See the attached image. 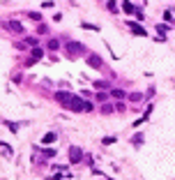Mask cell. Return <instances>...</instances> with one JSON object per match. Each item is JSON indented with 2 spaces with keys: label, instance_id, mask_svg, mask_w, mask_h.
Wrapping results in <instances>:
<instances>
[{
  "label": "cell",
  "instance_id": "1",
  "mask_svg": "<svg viewBox=\"0 0 175 180\" xmlns=\"http://www.w3.org/2000/svg\"><path fill=\"white\" fill-rule=\"evenodd\" d=\"M55 100L62 104L65 109H69V111H76V113H81V111H92V104L90 102H85V100H81V97H76V95H72V92H55Z\"/></svg>",
  "mask_w": 175,
  "mask_h": 180
},
{
  "label": "cell",
  "instance_id": "2",
  "mask_svg": "<svg viewBox=\"0 0 175 180\" xmlns=\"http://www.w3.org/2000/svg\"><path fill=\"white\" fill-rule=\"evenodd\" d=\"M65 49H67V58H78V56L85 53V46L78 44V42H69Z\"/></svg>",
  "mask_w": 175,
  "mask_h": 180
},
{
  "label": "cell",
  "instance_id": "3",
  "mask_svg": "<svg viewBox=\"0 0 175 180\" xmlns=\"http://www.w3.org/2000/svg\"><path fill=\"white\" fill-rule=\"evenodd\" d=\"M44 58V49H39V46H35V49L30 51V58H28V62H26V67H32L37 60H42Z\"/></svg>",
  "mask_w": 175,
  "mask_h": 180
},
{
  "label": "cell",
  "instance_id": "4",
  "mask_svg": "<svg viewBox=\"0 0 175 180\" xmlns=\"http://www.w3.org/2000/svg\"><path fill=\"white\" fill-rule=\"evenodd\" d=\"M69 162H72V164H78V162H83V150L76 148V146H72V148H69Z\"/></svg>",
  "mask_w": 175,
  "mask_h": 180
},
{
  "label": "cell",
  "instance_id": "5",
  "mask_svg": "<svg viewBox=\"0 0 175 180\" xmlns=\"http://www.w3.org/2000/svg\"><path fill=\"white\" fill-rule=\"evenodd\" d=\"M85 62H88V67H92V69H102L104 67V60L99 56H95V53H90L85 58Z\"/></svg>",
  "mask_w": 175,
  "mask_h": 180
},
{
  "label": "cell",
  "instance_id": "6",
  "mask_svg": "<svg viewBox=\"0 0 175 180\" xmlns=\"http://www.w3.org/2000/svg\"><path fill=\"white\" fill-rule=\"evenodd\" d=\"M2 26H5V28H7V30H9V32H16V35H21V32H23V26H21V23H19V21H5V23H2Z\"/></svg>",
  "mask_w": 175,
  "mask_h": 180
},
{
  "label": "cell",
  "instance_id": "7",
  "mask_svg": "<svg viewBox=\"0 0 175 180\" xmlns=\"http://www.w3.org/2000/svg\"><path fill=\"white\" fill-rule=\"evenodd\" d=\"M129 28H131L134 35H141V37H145V35H148V30H143L141 23H129Z\"/></svg>",
  "mask_w": 175,
  "mask_h": 180
},
{
  "label": "cell",
  "instance_id": "8",
  "mask_svg": "<svg viewBox=\"0 0 175 180\" xmlns=\"http://www.w3.org/2000/svg\"><path fill=\"white\" fill-rule=\"evenodd\" d=\"M53 141H55V134H53V132H49V134L42 136V143H44V146H51Z\"/></svg>",
  "mask_w": 175,
  "mask_h": 180
},
{
  "label": "cell",
  "instance_id": "9",
  "mask_svg": "<svg viewBox=\"0 0 175 180\" xmlns=\"http://www.w3.org/2000/svg\"><path fill=\"white\" fill-rule=\"evenodd\" d=\"M122 9H125L127 14H136V7H134V5L129 2V0H127V2H122Z\"/></svg>",
  "mask_w": 175,
  "mask_h": 180
},
{
  "label": "cell",
  "instance_id": "10",
  "mask_svg": "<svg viewBox=\"0 0 175 180\" xmlns=\"http://www.w3.org/2000/svg\"><path fill=\"white\" fill-rule=\"evenodd\" d=\"M46 49H49V51H58V49H60V42H58V39H49Z\"/></svg>",
  "mask_w": 175,
  "mask_h": 180
},
{
  "label": "cell",
  "instance_id": "11",
  "mask_svg": "<svg viewBox=\"0 0 175 180\" xmlns=\"http://www.w3.org/2000/svg\"><path fill=\"white\" fill-rule=\"evenodd\" d=\"M95 88L97 90H108L111 85H108V81H95Z\"/></svg>",
  "mask_w": 175,
  "mask_h": 180
},
{
  "label": "cell",
  "instance_id": "12",
  "mask_svg": "<svg viewBox=\"0 0 175 180\" xmlns=\"http://www.w3.org/2000/svg\"><path fill=\"white\" fill-rule=\"evenodd\" d=\"M28 16H30L32 21H37V23L42 21V14H39V12H28Z\"/></svg>",
  "mask_w": 175,
  "mask_h": 180
},
{
  "label": "cell",
  "instance_id": "13",
  "mask_svg": "<svg viewBox=\"0 0 175 180\" xmlns=\"http://www.w3.org/2000/svg\"><path fill=\"white\" fill-rule=\"evenodd\" d=\"M115 141H118L115 136H104V139H102V143H104V146H111V143H115Z\"/></svg>",
  "mask_w": 175,
  "mask_h": 180
},
{
  "label": "cell",
  "instance_id": "14",
  "mask_svg": "<svg viewBox=\"0 0 175 180\" xmlns=\"http://www.w3.org/2000/svg\"><path fill=\"white\" fill-rule=\"evenodd\" d=\"M129 100H131V102H141V100H143V95H141V92H131Z\"/></svg>",
  "mask_w": 175,
  "mask_h": 180
},
{
  "label": "cell",
  "instance_id": "15",
  "mask_svg": "<svg viewBox=\"0 0 175 180\" xmlns=\"http://www.w3.org/2000/svg\"><path fill=\"white\" fill-rule=\"evenodd\" d=\"M108 12H118V2L115 0H108Z\"/></svg>",
  "mask_w": 175,
  "mask_h": 180
},
{
  "label": "cell",
  "instance_id": "16",
  "mask_svg": "<svg viewBox=\"0 0 175 180\" xmlns=\"http://www.w3.org/2000/svg\"><path fill=\"white\" fill-rule=\"evenodd\" d=\"M131 141H134V146H141V143H143V136H141V134H136Z\"/></svg>",
  "mask_w": 175,
  "mask_h": 180
},
{
  "label": "cell",
  "instance_id": "17",
  "mask_svg": "<svg viewBox=\"0 0 175 180\" xmlns=\"http://www.w3.org/2000/svg\"><path fill=\"white\" fill-rule=\"evenodd\" d=\"M111 95H113V97H120V100H122V97H125V92H122V90H118V88H115V90H111Z\"/></svg>",
  "mask_w": 175,
  "mask_h": 180
},
{
  "label": "cell",
  "instance_id": "18",
  "mask_svg": "<svg viewBox=\"0 0 175 180\" xmlns=\"http://www.w3.org/2000/svg\"><path fill=\"white\" fill-rule=\"evenodd\" d=\"M157 30H159L161 35H166L168 32V26H166V23H161V26H157Z\"/></svg>",
  "mask_w": 175,
  "mask_h": 180
},
{
  "label": "cell",
  "instance_id": "19",
  "mask_svg": "<svg viewBox=\"0 0 175 180\" xmlns=\"http://www.w3.org/2000/svg\"><path fill=\"white\" fill-rule=\"evenodd\" d=\"M113 111H115V106H108V104L102 106V113H113Z\"/></svg>",
  "mask_w": 175,
  "mask_h": 180
},
{
  "label": "cell",
  "instance_id": "20",
  "mask_svg": "<svg viewBox=\"0 0 175 180\" xmlns=\"http://www.w3.org/2000/svg\"><path fill=\"white\" fill-rule=\"evenodd\" d=\"M81 26H83L85 30H99V28H97V26H92V23H81Z\"/></svg>",
  "mask_w": 175,
  "mask_h": 180
},
{
  "label": "cell",
  "instance_id": "21",
  "mask_svg": "<svg viewBox=\"0 0 175 180\" xmlns=\"http://www.w3.org/2000/svg\"><path fill=\"white\" fill-rule=\"evenodd\" d=\"M49 30H46V26H37V35H46Z\"/></svg>",
  "mask_w": 175,
  "mask_h": 180
}]
</instances>
